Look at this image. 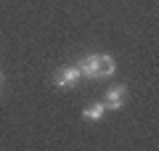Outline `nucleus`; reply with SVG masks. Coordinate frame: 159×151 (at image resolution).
<instances>
[{
  "mask_svg": "<svg viewBox=\"0 0 159 151\" xmlns=\"http://www.w3.org/2000/svg\"><path fill=\"white\" fill-rule=\"evenodd\" d=\"M77 69H80V74H85V77L103 80V77H111V74L117 72V64H114L111 56H85L77 64Z\"/></svg>",
  "mask_w": 159,
  "mask_h": 151,
  "instance_id": "nucleus-1",
  "label": "nucleus"
},
{
  "mask_svg": "<svg viewBox=\"0 0 159 151\" xmlns=\"http://www.w3.org/2000/svg\"><path fill=\"white\" fill-rule=\"evenodd\" d=\"M80 80V69L77 66H64L56 72V77H53V82L58 85V88H72V85H77Z\"/></svg>",
  "mask_w": 159,
  "mask_h": 151,
  "instance_id": "nucleus-2",
  "label": "nucleus"
},
{
  "mask_svg": "<svg viewBox=\"0 0 159 151\" xmlns=\"http://www.w3.org/2000/svg\"><path fill=\"white\" fill-rule=\"evenodd\" d=\"M125 93H127V88L125 85H114V88H109L106 90V109H119L122 106V98H125Z\"/></svg>",
  "mask_w": 159,
  "mask_h": 151,
  "instance_id": "nucleus-3",
  "label": "nucleus"
},
{
  "mask_svg": "<svg viewBox=\"0 0 159 151\" xmlns=\"http://www.w3.org/2000/svg\"><path fill=\"white\" fill-rule=\"evenodd\" d=\"M103 112H106V103H93V106H88L85 112H82V117H85L88 122H98V119L103 117Z\"/></svg>",
  "mask_w": 159,
  "mask_h": 151,
  "instance_id": "nucleus-4",
  "label": "nucleus"
},
{
  "mask_svg": "<svg viewBox=\"0 0 159 151\" xmlns=\"http://www.w3.org/2000/svg\"><path fill=\"white\" fill-rule=\"evenodd\" d=\"M0 80H3V72H0Z\"/></svg>",
  "mask_w": 159,
  "mask_h": 151,
  "instance_id": "nucleus-5",
  "label": "nucleus"
}]
</instances>
